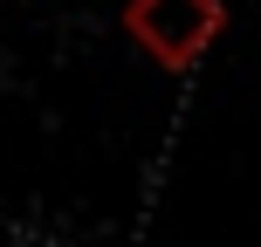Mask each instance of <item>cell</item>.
<instances>
[{
	"label": "cell",
	"instance_id": "1",
	"mask_svg": "<svg viewBox=\"0 0 261 247\" xmlns=\"http://www.w3.org/2000/svg\"><path fill=\"white\" fill-rule=\"evenodd\" d=\"M220 28H227V0H124V35L165 76H186L220 41Z\"/></svg>",
	"mask_w": 261,
	"mask_h": 247
}]
</instances>
